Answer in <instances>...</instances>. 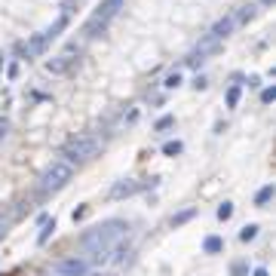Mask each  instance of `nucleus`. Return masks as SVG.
<instances>
[{
    "mask_svg": "<svg viewBox=\"0 0 276 276\" xmlns=\"http://www.w3.org/2000/svg\"><path fill=\"white\" fill-rule=\"evenodd\" d=\"M255 16V7H246L243 13H240V22H246V19H252Z\"/></svg>",
    "mask_w": 276,
    "mask_h": 276,
    "instance_id": "21",
    "label": "nucleus"
},
{
    "mask_svg": "<svg viewBox=\"0 0 276 276\" xmlns=\"http://www.w3.org/2000/svg\"><path fill=\"white\" fill-rule=\"evenodd\" d=\"M255 236H258V224H246V227L240 230V240H243V243H252Z\"/></svg>",
    "mask_w": 276,
    "mask_h": 276,
    "instance_id": "12",
    "label": "nucleus"
},
{
    "mask_svg": "<svg viewBox=\"0 0 276 276\" xmlns=\"http://www.w3.org/2000/svg\"><path fill=\"white\" fill-rule=\"evenodd\" d=\"M175 123V117H160V120H156V129H169Z\"/></svg>",
    "mask_w": 276,
    "mask_h": 276,
    "instance_id": "19",
    "label": "nucleus"
},
{
    "mask_svg": "<svg viewBox=\"0 0 276 276\" xmlns=\"http://www.w3.org/2000/svg\"><path fill=\"white\" fill-rule=\"evenodd\" d=\"M224 249V240H221V236H209V240L203 243V252L206 255H215V252H221Z\"/></svg>",
    "mask_w": 276,
    "mask_h": 276,
    "instance_id": "9",
    "label": "nucleus"
},
{
    "mask_svg": "<svg viewBox=\"0 0 276 276\" xmlns=\"http://www.w3.org/2000/svg\"><path fill=\"white\" fill-rule=\"evenodd\" d=\"M255 276H270V273H267L264 267H258V270H255Z\"/></svg>",
    "mask_w": 276,
    "mask_h": 276,
    "instance_id": "23",
    "label": "nucleus"
},
{
    "mask_svg": "<svg viewBox=\"0 0 276 276\" xmlns=\"http://www.w3.org/2000/svg\"><path fill=\"white\" fill-rule=\"evenodd\" d=\"M0 71H4V56H0Z\"/></svg>",
    "mask_w": 276,
    "mask_h": 276,
    "instance_id": "24",
    "label": "nucleus"
},
{
    "mask_svg": "<svg viewBox=\"0 0 276 276\" xmlns=\"http://www.w3.org/2000/svg\"><path fill=\"white\" fill-rule=\"evenodd\" d=\"M163 153H166V156H178V153H181V141H166V144H163Z\"/></svg>",
    "mask_w": 276,
    "mask_h": 276,
    "instance_id": "14",
    "label": "nucleus"
},
{
    "mask_svg": "<svg viewBox=\"0 0 276 276\" xmlns=\"http://www.w3.org/2000/svg\"><path fill=\"white\" fill-rule=\"evenodd\" d=\"M230 215H233V203H221V206H218V218H221V221H227Z\"/></svg>",
    "mask_w": 276,
    "mask_h": 276,
    "instance_id": "15",
    "label": "nucleus"
},
{
    "mask_svg": "<svg viewBox=\"0 0 276 276\" xmlns=\"http://www.w3.org/2000/svg\"><path fill=\"white\" fill-rule=\"evenodd\" d=\"M233 22H236V19H230V16H227V19H221V22H215V28H212L209 34L215 37V40H221V37H227V34L233 31Z\"/></svg>",
    "mask_w": 276,
    "mask_h": 276,
    "instance_id": "8",
    "label": "nucleus"
},
{
    "mask_svg": "<svg viewBox=\"0 0 276 276\" xmlns=\"http://www.w3.org/2000/svg\"><path fill=\"white\" fill-rule=\"evenodd\" d=\"M86 270H89V264L83 258H68V261H59L52 267L56 276H86Z\"/></svg>",
    "mask_w": 276,
    "mask_h": 276,
    "instance_id": "5",
    "label": "nucleus"
},
{
    "mask_svg": "<svg viewBox=\"0 0 276 276\" xmlns=\"http://www.w3.org/2000/svg\"><path fill=\"white\" fill-rule=\"evenodd\" d=\"M52 233H56V218H52V221L46 218V221H43V230H40V236H37V243H40V246H43V243L49 240V236H52Z\"/></svg>",
    "mask_w": 276,
    "mask_h": 276,
    "instance_id": "10",
    "label": "nucleus"
},
{
    "mask_svg": "<svg viewBox=\"0 0 276 276\" xmlns=\"http://www.w3.org/2000/svg\"><path fill=\"white\" fill-rule=\"evenodd\" d=\"M120 7H123V0H104V4L92 13V19L86 22V28H83V34L86 37H98L107 25H111V19L120 13Z\"/></svg>",
    "mask_w": 276,
    "mask_h": 276,
    "instance_id": "3",
    "label": "nucleus"
},
{
    "mask_svg": "<svg viewBox=\"0 0 276 276\" xmlns=\"http://www.w3.org/2000/svg\"><path fill=\"white\" fill-rule=\"evenodd\" d=\"M240 95H243L240 86H230V89H227V107H236V104H240Z\"/></svg>",
    "mask_w": 276,
    "mask_h": 276,
    "instance_id": "13",
    "label": "nucleus"
},
{
    "mask_svg": "<svg viewBox=\"0 0 276 276\" xmlns=\"http://www.w3.org/2000/svg\"><path fill=\"white\" fill-rule=\"evenodd\" d=\"M7 129H10V120H7V117H4V120H0V138L7 135Z\"/></svg>",
    "mask_w": 276,
    "mask_h": 276,
    "instance_id": "22",
    "label": "nucleus"
},
{
    "mask_svg": "<svg viewBox=\"0 0 276 276\" xmlns=\"http://www.w3.org/2000/svg\"><path fill=\"white\" fill-rule=\"evenodd\" d=\"M98 147H101V141H98V138H92V135L74 138V141L65 147V160H68V163H89L92 156L98 153Z\"/></svg>",
    "mask_w": 276,
    "mask_h": 276,
    "instance_id": "4",
    "label": "nucleus"
},
{
    "mask_svg": "<svg viewBox=\"0 0 276 276\" xmlns=\"http://www.w3.org/2000/svg\"><path fill=\"white\" fill-rule=\"evenodd\" d=\"M270 196H273V184L261 187V190H258V196H255V206H267V203H270Z\"/></svg>",
    "mask_w": 276,
    "mask_h": 276,
    "instance_id": "11",
    "label": "nucleus"
},
{
    "mask_svg": "<svg viewBox=\"0 0 276 276\" xmlns=\"http://www.w3.org/2000/svg\"><path fill=\"white\" fill-rule=\"evenodd\" d=\"M74 178V163H68V160H56V163H49L46 166V172L40 175V190H62L68 181Z\"/></svg>",
    "mask_w": 276,
    "mask_h": 276,
    "instance_id": "2",
    "label": "nucleus"
},
{
    "mask_svg": "<svg viewBox=\"0 0 276 276\" xmlns=\"http://www.w3.org/2000/svg\"><path fill=\"white\" fill-rule=\"evenodd\" d=\"M163 86H166V89H175V86H181V74H169Z\"/></svg>",
    "mask_w": 276,
    "mask_h": 276,
    "instance_id": "18",
    "label": "nucleus"
},
{
    "mask_svg": "<svg viewBox=\"0 0 276 276\" xmlns=\"http://www.w3.org/2000/svg\"><path fill=\"white\" fill-rule=\"evenodd\" d=\"M264 4H273V0H264Z\"/></svg>",
    "mask_w": 276,
    "mask_h": 276,
    "instance_id": "25",
    "label": "nucleus"
},
{
    "mask_svg": "<svg viewBox=\"0 0 276 276\" xmlns=\"http://www.w3.org/2000/svg\"><path fill=\"white\" fill-rule=\"evenodd\" d=\"M193 215H196V212H193V209H184V212H181V215H175V218H172V224H175V227H178V224H184V221H190V218H193Z\"/></svg>",
    "mask_w": 276,
    "mask_h": 276,
    "instance_id": "16",
    "label": "nucleus"
},
{
    "mask_svg": "<svg viewBox=\"0 0 276 276\" xmlns=\"http://www.w3.org/2000/svg\"><path fill=\"white\" fill-rule=\"evenodd\" d=\"M141 190V181H132V178H123L111 187V200H123V196H132Z\"/></svg>",
    "mask_w": 276,
    "mask_h": 276,
    "instance_id": "6",
    "label": "nucleus"
},
{
    "mask_svg": "<svg viewBox=\"0 0 276 276\" xmlns=\"http://www.w3.org/2000/svg\"><path fill=\"white\" fill-rule=\"evenodd\" d=\"M65 28H68V16L62 13V16H59V19H56V22H52V25H49V28L43 31V37H46V43H52V40H56V37H59V34L65 31Z\"/></svg>",
    "mask_w": 276,
    "mask_h": 276,
    "instance_id": "7",
    "label": "nucleus"
},
{
    "mask_svg": "<svg viewBox=\"0 0 276 276\" xmlns=\"http://www.w3.org/2000/svg\"><path fill=\"white\" fill-rule=\"evenodd\" d=\"M46 68H49V71H56V74H59V71H65V68H68V56H62L59 62H49Z\"/></svg>",
    "mask_w": 276,
    "mask_h": 276,
    "instance_id": "17",
    "label": "nucleus"
},
{
    "mask_svg": "<svg viewBox=\"0 0 276 276\" xmlns=\"http://www.w3.org/2000/svg\"><path fill=\"white\" fill-rule=\"evenodd\" d=\"M126 230L129 227L123 221H117V218L114 221H101V224H95V227H89L83 233L80 246H83L86 255H92L95 264H104V261H111V255L117 252V246H123Z\"/></svg>",
    "mask_w": 276,
    "mask_h": 276,
    "instance_id": "1",
    "label": "nucleus"
},
{
    "mask_svg": "<svg viewBox=\"0 0 276 276\" xmlns=\"http://www.w3.org/2000/svg\"><path fill=\"white\" fill-rule=\"evenodd\" d=\"M273 98H276V89H264V92H261V101H264V104H270Z\"/></svg>",
    "mask_w": 276,
    "mask_h": 276,
    "instance_id": "20",
    "label": "nucleus"
}]
</instances>
